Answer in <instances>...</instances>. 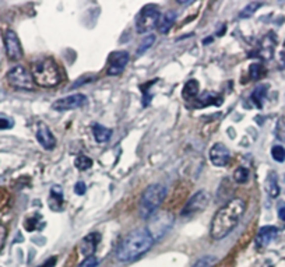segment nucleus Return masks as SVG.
<instances>
[{
	"instance_id": "f257e3e1",
	"label": "nucleus",
	"mask_w": 285,
	"mask_h": 267,
	"mask_svg": "<svg viewBox=\"0 0 285 267\" xmlns=\"http://www.w3.org/2000/svg\"><path fill=\"white\" fill-rule=\"evenodd\" d=\"M246 211V202L241 197H234L225 203L220 210L214 214L210 227L212 239L220 241L228 236L239 224Z\"/></svg>"
},
{
	"instance_id": "f03ea898",
	"label": "nucleus",
	"mask_w": 285,
	"mask_h": 267,
	"mask_svg": "<svg viewBox=\"0 0 285 267\" xmlns=\"http://www.w3.org/2000/svg\"><path fill=\"white\" fill-rule=\"evenodd\" d=\"M155 239L148 229H137L123 238L116 248V258L119 262L127 263L139 259L153 248Z\"/></svg>"
},
{
	"instance_id": "7ed1b4c3",
	"label": "nucleus",
	"mask_w": 285,
	"mask_h": 267,
	"mask_svg": "<svg viewBox=\"0 0 285 267\" xmlns=\"http://www.w3.org/2000/svg\"><path fill=\"white\" fill-rule=\"evenodd\" d=\"M31 74H33L35 84H38L40 87H45V89L55 87L62 80L60 72L52 59H42V60L33 63Z\"/></svg>"
},
{
	"instance_id": "20e7f679",
	"label": "nucleus",
	"mask_w": 285,
	"mask_h": 267,
	"mask_svg": "<svg viewBox=\"0 0 285 267\" xmlns=\"http://www.w3.org/2000/svg\"><path fill=\"white\" fill-rule=\"evenodd\" d=\"M165 196H166V187L161 183H154L147 187L143 192L141 200H140L141 217H144V219L151 217L155 210L163 204Z\"/></svg>"
},
{
	"instance_id": "39448f33",
	"label": "nucleus",
	"mask_w": 285,
	"mask_h": 267,
	"mask_svg": "<svg viewBox=\"0 0 285 267\" xmlns=\"http://www.w3.org/2000/svg\"><path fill=\"white\" fill-rule=\"evenodd\" d=\"M161 18L160 8L154 4H147L140 10V13L136 17V30L139 34H146L153 31L158 27Z\"/></svg>"
},
{
	"instance_id": "423d86ee",
	"label": "nucleus",
	"mask_w": 285,
	"mask_h": 267,
	"mask_svg": "<svg viewBox=\"0 0 285 267\" xmlns=\"http://www.w3.org/2000/svg\"><path fill=\"white\" fill-rule=\"evenodd\" d=\"M7 81L11 87L17 89H33L35 81L31 72L21 65L14 66L7 72Z\"/></svg>"
},
{
	"instance_id": "0eeeda50",
	"label": "nucleus",
	"mask_w": 285,
	"mask_h": 267,
	"mask_svg": "<svg viewBox=\"0 0 285 267\" xmlns=\"http://www.w3.org/2000/svg\"><path fill=\"white\" fill-rule=\"evenodd\" d=\"M210 199H211V196H210V193H208L207 190L197 192V193L193 194V196L189 199L180 214H182L183 217H186V216L189 217V216H193L196 213L203 211L204 209H207V206L210 204Z\"/></svg>"
},
{
	"instance_id": "6e6552de",
	"label": "nucleus",
	"mask_w": 285,
	"mask_h": 267,
	"mask_svg": "<svg viewBox=\"0 0 285 267\" xmlns=\"http://www.w3.org/2000/svg\"><path fill=\"white\" fill-rule=\"evenodd\" d=\"M87 104V97L84 94H73L69 97L60 98L52 104V108L55 111L63 112V111H73L77 108H81Z\"/></svg>"
},
{
	"instance_id": "1a4fd4ad",
	"label": "nucleus",
	"mask_w": 285,
	"mask_h": 267,
	"mask_svg": "<svg viewBox=\"0 0 285 267\" xmlns=\"http://www.w3.org/2000/svg\"><path fill=\"white\" fill-rule=\"evenodd\" d=\"M4 48H6V55L10 60H18L23 56V49L21 44L17 37V34L13 30H7L4 34Z\"/></svg>"
},
{
	"instance_id": "9d476101",
	"label": "nucleus",
	"mask_w": 285,
	"mask_h": 267,
	"mask_svg": "<svg viewBox=\"0 0 285 267\" xmlns=\"http://www.w3.org/2000/svg\"><path fill=\"white\" fill-rule=\"evenodd\" d=\"M129 59H130L129 53L124 50L112 52L109 56V65H108V70H106L108 76H119L126 69V66L129 63Z\"/></svg>"
},
{
	"instance_id": "9b49d317",
	"label": "nucleus",
	"mask_w": 285,
	"mask_h": 267,
	"mask_svg": "<svg viewBox=\"0 0 285 267\" xmlns=\"http://www.w3.org/2000/svg\"><path fill=\"white\" fill-rule=\"evenodd\" d=\"M231 158V153H229L228 147L222 143H215L214 146L210 148V160H211L212 165L215 167H225L229 162Z\"/></svg>"
},
{
	"instance_id": "f8f14e48",
	"label": "nucleus",
	"mask_w": 285,
	"mask_h": 267,
	"mask_svg": "<svg viewBox=\"0 0 285 267\" xmlns=\"http://www.w3.org/2000/svg\"><path fill=\"white\" fill-rule=\"evenodd\" d=\"M101 241V235L98 232H91L87 236H84L80 242V246H79V251L81 253L82 256L85 258H90V256H94V253L97 251L98 243Z\"/></svg>"
},
{
	"instance_id": "ddd939ff",
	"label": "nucleus",
	"mask_w": 285,
	"mask_h": 267,
	"mask_svg": "<svg viewBox=\"0 0 285 267\" xmlns=\"http://www.w3.org/2000/svg\"><path fill=\"white\" fill-rule=\"evenodd\" d=\"M37 140L40 141L45 150H53L56 146V137L53 136V133L50 132L48 126L45 123H40L38 129H37Z\"/></svg>"
},
{
	"instance_id": "4468645a",
	"label": "nucleus",
	"mask_w": 285,
	"mask_h": 267,
	"mask_svg": "<svg viewBox=\"0 0 285 267\" xmlns=\"http://www.w3.org/2000/svg\"><path fill=\"white\" fill-rule=\"evenodd\" d=\"M278 235V228L274 225H266V227H261L259 229V232L256 235V246L257 248H264L267 246L271 241L276 239V236Z\"/></svg>"
},
{
	"instance_id": "2eb2a0df",
	"label": "nucleus",
	"mask_w": 285,
	"mask_h": 267,
	"mask_svg": "<svg viewBox=\"0 0 285 267\" xmlns=\"http://www.w3.org/2000/svg\"><path fill=\"white\" fill-rule=\"evenodd\" d=\"M175 20H176V13L172 11V10L171 11H166L165 14H161L157 30L161 34H166L172 28V25L175 24Z\"/></svg>"
},
{
	"instance_id": "dca6fc26",
	"label": "nucleus",
	"mask_w": 285,
	"mask_h": 267,
	"mask_svg": "<svg viewBox=\"0 0 285 267\" xmlns=\"http://www.w3.org/2000/svg\"><path fill=\"white\" fill-rule=\"evenodd\" d=\"M92 134H94V138L97 143H106V141H109V138L112 137V130L102 126V125H94Z\"/></svg>"
},
{
	"instance_id": "f3484780",
	"label": "nucleus",
	"mask_w": 285,
	"mask_h": 267,
	"mask_svg": "<svg viewBox=\"0 0 285 267\" xmlns=\"http://www.w3.org/2000/svg\"><path fill=\"white\" fill-rule=\"evenodd\" d=\"M267 91H269V86H259L256 87L254 91L252 92V101L254 105L257 108H261L263 106V102L266 99V95H267Z\"/></svg>"
},
{
	"instance_id": "a211bd4d",
	"label": "nucleus",
	"mask_w": 285,
	"mask_h": 267,
	"mask_svg": "<svg viewBox=\"0 0 285 267\" xmlns=\"http://www.w3.org/2000/svg\"><path fill=\"white\" fill-rule=\"evenodd\" d=\"M266 190L271 197H277L280 194V186H278V179L276 172H270L269 178L266 180Z\"/></svg>"
},
{
	"instance_id": "6ab92c4d",
	"label": "nucleus",
	"mask_w": 285,
	"mask_h": 267,
	"mask_svg": "<svg viewBox=\"0 0 285 267\" xmlns=\"http://www.w3.org/2000/svg\"><path fill=\"white\" fill-rule=\"evenodd\" d=\"M199 87H200L199 81L189 80L188 83L185 84V87H183L182 95H183L185 99H192V98H196L197 97V94H199Z\"/></svg>"
},
{
	"instance_id": "aec40b11",
	"label": "nucleus",
	"mask_w": 285,
	"mask_h": 267,
	"mask_svg": "<svg viewBox=\"0 0 285 267\" xmlns=\"http://www.w3.org/2000/svg\"><path fill=\"white\" fill-rule=\"evenodd\" d=\"M249 177H250V172L247 168L244 167H239L235 172H234V180L239 183V185H244L249 180Z\"/></svg>"
},
{
	"instance_id": "412c9836",
	"label": "nucleus",
	"mask_w": 285,
	"mask_h": 267,
	"mask_svg": "<svg viewBox=\"0 0 285 267\" xmlns=\"http://www.w3.org/2000/svg\"><path fill=\"white\" fill-rule=\"evenodd\" d=\"M217 263H218V258H215L212 255H207V256L200 258L192 267H214Z\"/></svg>"
},
{
	"instance_id": "4be33fe9",
	"label": "nucleus",
	"mask_w": 285,
	"mask_h": 267,
	"mask_svg": "<svg viewBox=\"0 0 285 267\" xmlns=\"http://www.w3.org/2000/svg\"><path fill=\"white\" fill-rule=\"evenodd\" d=\"M74 165H76L77 170L87 171L92 167V160H91L90 157H87V155H79L76 158V161H74Z\"/></svg>"
},
{
	"instance_id": "5701e85b",
	"label": "nucleus",
	"mask_w": 285,
	"mask_h": 267,
	"mask_svg": "<svg viewBox=\"0 0 285 267\" xmlns=\"http://www.w3.org/2000/svg\"><path fill=\"white\" fill-rule=\"evenodd\" d=\"M220 97H217L215 94H212V92H208V91H205L203 92L200 97H199V102H200V106H207V105H211V104H220V102H217L215 99Z\"/></svg>"
},
{
	"instance_id": "b1692460",
	"label": "nucleus",
	"mask_w": 285,
	"mask_h": 267,
	"mask_svg": "<svg viewBox=\"0 0 285 267\" xmlns=\"http://www.w3.org/2000/svg\"><path fill=\"white\" fill-rule=\"evenodd\" d=\"M266 73L264 67L260 63H253L249 69V74H250V79L252 80H259L260 77H263V74Z\"/></svg>"
},
{
	"instance_id": "393cba45",
	"label": "nucleus",
	"mask_w": 285,
	"mask_h": 267,
	"mask_svg": "<svg viewBox=\"0 0 285 267\" xmlns=\"http://www.w3.org/2000/svg\"><path fill=\"white\" fill-rule=\"evenodd\" d=\"M260 1H256V3H250V4H247L246 7L241 11V14H239V18H247V17H250L253 13H256V10L259 7H261Z\"/></svg>"
},
{
	"instance_id": "a878e982",
	"label": "nucleus",
	"mask_w": 285,
	"mask_h": 267,
	"mask_svg": "<svg viewBox=\"0 0 285 267\" xmlns=\"http://www.w3.org/2000/svg\"><path fill=\"white\" fill-rule=\"evenodd\" d=\"M271 157L274 161L284 162L285 161V148L283 146H274L271 148Z\"/></svg>"
},
{
	"instance_id": "bb28decb",
	"label": "nucleus",
	"mask_w": 285,
	"mask_h": 267,
	"mask_svg": "<svg viewBox=\"0 0 285 267\" xmlns=\"http://www.w3.org/2000/svg\"><path fill=\"white\" fill-rule=\"evenodd\" d=\"M155 42V37L154 35H150V37H147L146 40L143 41V44L140 45L139 49H137V55H141V53H144L147 49L150 48V46H153V44Z\"/></svg>"
},
{
	"instance_id": "cd10ccee",
	"label": "nucleus",
	"mask_w": 285,
	"mask_h": 267,
	"mask_svg": "<svg viewBox=\"0 0 285 267\" xmlns=\"http://www.w3.org/2000/svg\"><path fill=\"white\" fill-rule=\"evenodd\" d=\"M98 259L97 256H90V258H85L81 263L79 265V267H98Z\"/></svg>"
},
{
	"instance_id": "c85d7f7f",
	"label": "nucleus",
	"mask_w": 285,
	"mask_h": 267,
	"mask_svg": "<svg viewBox=\"0 0 285 267\" xmlns=\"http://www.w3.org/2000/svg\"><path fill=\"white\" fill-rule=\"evenodd\" d=\"M85 190H87V187H85V183H84V182H77V183H76V186H74V192H76V194L82 196V194L85 193Z\"/></svg>"
},
{
	"instance_id": "c756f323",
	"label": "nucleus",
	"mask_w": 285,
	"mask_h": 267,
	"mask_svg": "<svg viewBox=\"0 0 285 267\" xmlns=\"http://www.w3.org/2000/svg\"><path fill=\"white\" fill-rule=\"evenodd\" d=\"M13 126V122L10 119H6V118H0V130L10 129Z\"/></svg>"
},
{
	"instance_id": "7c9ffc66",
	"label": "nucleus",
	"mask_w": 285,
	"mask_h": 267,
	"mask_svg": "<svg viewBox=\"0 0 285 267\" xmlns=\"http://www.w3.org/2000/svg\"><path fill=\"white\" fill-rule=\"evenodd\" d=\"M278 217L281 221H285V203L280 204V207H278Z\"/></svg>"
},
{
	"instance_id": "2f4dec72",
	"label": "nucleus",
	"mask_w": 285,
	"mask_h": 267,
	"mask_svg": "<svg viewBox=\"0 0 285 267\" xmlns=\"http://www.w3.org/2000/svg\"><path fill=\"white\" fill-rule=\"evenodd\" d=\"M55 263H56V258H50V259L46 260V262L40 267H55Z\"/></svg>"
},
{
	"instance_id": "473e14b6",
	"label": "nucleus",
	"mask_w": 285,
	"mask_h": 267,
	"mask_svg": "<svg viewBox=\"0 0 285 267\" xmlns=\"http://www.w3.org/2000/svg\"><path fill=\"white\" fill-rule=\"evenodd\" d=\"M193 3V0H189V1H178V4H183V6H189V4H192Z\"/></svg>"
},
{
	"instance_id": "72a5a7b5",
	"label": "nucleus",
	"mask_w": 285,
	"mask_h": 267,
	"mask_svg": "<svg viewBox=\"0 0 285 267\" xmlns=\"http://www.w3.org/2000/svg\"><path fill=\"white\" fill-rule=\"evenodd\" d=\"M283 57H284V59H285V52H284V53H283Z\"/></svg>"
}]
</instances>
